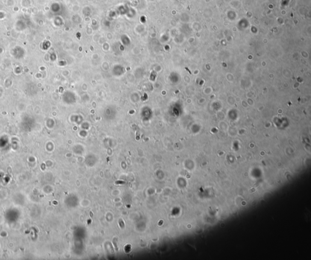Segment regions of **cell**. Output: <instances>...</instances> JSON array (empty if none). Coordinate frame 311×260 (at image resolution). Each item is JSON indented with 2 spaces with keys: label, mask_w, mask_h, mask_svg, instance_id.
<instances>
[{
  "label": "cell",
  "mask_w": 311,
  "mask_h": 260,
  "mask_svg": "<svg viewBox=\"0 0 311 260\" xmlns=\"http://www.w3.org/2000/svg\"><path fill=\"white\" fill-rule=\"evenodd\" d=\"M119 224H120V227H121L122 228H123V227H124V226H124L123 222V221H122V220H120V221H119Z\"/></svg>",
  "instance_id": "6da1fadb"
},
{
  "label": "cell",
  "mask_w": 311,
  "mask_h": 260,
  "mask_svg": "<svg viewBox=\"0 0 311 260\" xmlns=\"http://www.w3.org/2000/svg\"><path fill=\"white\" fill-rule=\"evenodd\" d=\"M116 239L115 238V239H114V240H113V242H114V244L115 245V247H116V250H117V245H116Z\"/></svg>",
  "instance_id": "7a4b0ae2"
}]
</instances>
